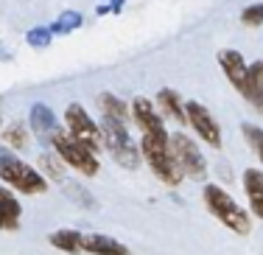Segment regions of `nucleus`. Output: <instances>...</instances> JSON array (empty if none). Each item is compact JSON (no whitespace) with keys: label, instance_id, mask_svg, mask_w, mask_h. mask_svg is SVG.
<instances>
[{"label":"nucleus","instance_id":"423d86ee","mask_svg":"<svg viewBox=\"0 0 263 255\" xmlns=\"http://www.w3.org/2000/svg\"><path fill=\"white\" fill-rule=\"evenodd\" d=\"M171 152L187 179H196V183L208 179V160H204V154L199 152V146L187 135H182V132L171 135Z\"/></svg>","mask_w":263,"mask_h":255},{"label":"nucleus","instance_id":"20e7f679","mask_svg":"<svg viewBox=\"0 0 263 255\" xmlns=\"http://www.w3.org/2000/svg\"><path fill=\"white\" fill-rule=\"evenodd\" d=\"M140 157H143V163H148V169L154 171V177H157L162 185H168V188H177L185 179L182 169H179L177 160H174L171 138L168 140H152V138H143L140 135Z\"/></svg>","mask_w":263,"mask_h":255},{"label":"nucleus","instance_id":"4468645a","mask_svg":"<svg viewBox=\"0 0 263 255\" xmlns=\"http://www.w3.org/2000/svg\"><path fill=\"white\" fill-rule=\"evenodd\" d=\"M28 126H31V132H34L40 140H51V135H53V129H56L53 110L48 107V104L36 101L34 107H31V113H28Z\"/></svg>","mask_w":263,"mask_h":255},{"label":"nucleus","instance_id":"7ed1b4c3","mask_svg":"<svg viewBox=\"0 0 263 255\" xmlns=\"http://www.w3.org/2000/svg\"><path fill=\"white\" fill-rule=\"evenodd\" d=\"M48 143H51L53 152L59 154L62 160H65L67 169L84 174V177H96V174L101 171V163H98L96 152H92V149L87 146L84 140H79V138H73L70 132H65V129L56 126Z\"/></svg>","mask_w":263,"mask_h":255},{"label":"nucleus","instance_id":"a878e982","mask_svg":"<svg viewBox=\"0 0 263 255\" xmlns=\"http://www.w3.org/2000/svg\"><path fill=\"white\" fill-rule=\"evenodd\" d=\"M0 123H3V115H0Z\"/></svg>","mask_w":263,"mask_h":255},{"label":"nucleus","instance_id":"b1692460","mask_svg":"<svg viewBox=\"0 0 263 255\" xmlns=\"http://www.w3.org/2000/svg\"><path fill=\"white\" fill-rule=\"evenodd\" d=\"M241 23H243V26H249V28L263 26V3L247 6V9H243V14H241Z\"/></svg>","mask_w":263,"mask_h":255},{"label":"nucleus","instance_id":"4be33fe9","mask_svg":"<svg viewBox=\"0 0 263 255\" xmlns=\"http://www.w3.org/2000/svg\"><path fill=\"white\" fill-rule=\"evenodd\" d=\"M51 40H53L51 26H36V28H28V34H26V42H28L31 48H36V51L48 48V45H51Z\"/></svg>","mask_w":263,"mask_h":255},{"label":"nucleus","instance_id":"f8f14e48","mask_svg":"<svg viewBox=\"0 0 263 255\" xmlns=\"http://www.w3.org/2000/svg\"><path fill=\"white\" fill-rule=\"evenodd\" d=\"M20 222H23L20 199L11 194L9 188H0V233H14V230H20Z\"/></svg>","mask_w":263,"mask_h":255},{"label":"nucleus","instance_id":"a211bd4d","mask_svg":"<svg viewBox=\"0 0 263 255\" xmlns=\"http://www.w3.org/2000/svg\"><path fill=\"white\" fill-rule=\"evenodd\" d=\"M98 104H101V113L104 115L118 118V121L129 123V107L118 96H112V93H101V96H98Z\"/></svg>","mask_w":263,"mask_h":255},{"label":"nucleus","instance_id":"6ab92c4d","mask_svg":"<svg viewBox=\"0 0 263 255\" xmlns=\"http://www.w3.org/2000/svg\"><path fill=\"white\" fill-rule=\"evenodd\" d=\"M3 143H6L9 149L23 152V149L28 146V129H26V123H20V121L9 123V126L3 129Z\"/></svg>","mask_w":263,"mask_h":255},{"label":"nucleus","instance_id":"5701e85b","mask_svg":"<svg viewBox=\"0 0 263 255\" xmlns=\"http://www.w3.org/2000/svg\"><path fill=\"white\" fill-rule=\"evenodd\" d=\"M241 132H243V138H247L249 149H252V152L258 154V160L263 163V129H260V126H255V123H243Z\"/></svg>","mask_w":263,"mask_h":255},{"label":"nucleus","instance_id":"39448f33","mask_svg":"<svg viewBox=\"0 0 263 255\" xmlns=\"http://www.w3.org/2000/svg\"><path fill=\"white\" fill-rule=\"evenodd\" d=\"M101 138H104V149L109 152V157L118 166H123V169H137L140 166V146L132 143V135L123 121L104 115L101 118Z\"/></svg>","mask_w":263,"mask_h":255},{"label":"nucleus","instance_id":"f3484780","mask_svg":"<svg viewBox=\"0 0 263 255\" xmlns=\"http://www.w3.org/2000/svg\"><path fill=\"white\" fill-rule=\"evenodd\" d=\"M36 163H40V171L45 174L48 179H56V183L65 179V160H62L56 152H42Z\"/></svg>","mask_w":263,"mask_h":255},{"label":"nucleus","instance_id":"aec40b11","mask_svg":"<svg viewBox=\"0 0 263 255\" xmlns=\"http://www.w3.org/2000/svg\"><path fill=\"white\" fill-rule=\"evenodd\" d=\"M249 84H252V107L263 110V62L249 65Z\"/></svg>","mask_w":263,"mask_h":255},{"label":"nucleus","instance_id":"0eeeda50","mask_svg":"<svg viewBox=\"0 0 263 255\" xmlns=\"http://www.w3.org/2000/svg\"><path fill=\"white\" fill-rule=\"evenodd\" d=\"M65 126L67 132L73 135V138L84 140L87 146L92 149V152H98V149H104V138H101V123H96L90 118L81 104H70V107L65 110Z\"/></svg>","mask_w":263,"mask_h":255},{"label":"nucleus","instance_id":"f03ea898","mask_svg":"<svg viewBox=\"0 0 263 255\" xmlns=\"http://www.w3.org/2000/svg\"><path fill=\"white\" fill-rule=\"evenodd\" d=\"M0 179L9 185L11 191H20L26 196H36L48 191V177L40 169L28 166L20 160L9 146H0Z\"/></svg>","mask_w":263,"mask_h":255},{"label":"nucleus","instance_id":"2eb2a0df","mask_svg":"<svg viewBox=\"0 0 263 255\" xmlns=\"http://www.w3.org/2000/svg\"><path fill=\"white\" fill-rule=\"evenodd\" d=\"M157 104H160L162 113H165L168 118H174L177 123H187L185 104H182V98H179L177 90H171V87H162V90L157 93Z\"/></svg>","mask_w":263,"mask_h":255},{"label":"nucleus","instance_id":"f257e3e1","mask_svg":"<svg viewBox=\"0 0 263 255\" xmlns=\"http://www.w3.org/2000/svg\"><path fill=\"white\" fill-rule=\"evenodd\" d=\"M202 202L208 208V213L213 219H218L227 230H233L235 235H249L252 233V219H249L247 208L233 199L230 191H224L221 185H204L202 191Z\"/></svg>","mask_w":263,"mask_h":255},{"label":"nucleus","instance_id":"393cba45","mask_svg":"<svg viewBox=\"0 0 263 255\" xmlns=\"http://www.w3.org/2000/svg\"><path fill=\"white\" fill-rule=\"evenodd\" d=\"M65 191H67V194H70L73 199H76V202L84 205V208H96V199H92L90 194H87V191L81 188L79 183H65Z\"/></svg>","mask_w":263,"mask_h":255},{"label":"nucleus","instance_id":"9d476101","mask_svg":"<svg viewBox=\"0 0 263 255\" xmlns=\"http://www.w3.org/2000/svg\"><path fill=\"white\" fill-rule=\"evenodd\" d=\"M218 65H221L227 82L238 90V96H243L252 104V84H249V62H243V57L233 48H224L218 51Z\"/></svg>","mask_w":263,"mask_h":255},{"label":"nucleus","instance_id":"dca6fc26","mask_svg":"<svg viewBox=\"0 0 263 255\" xmlns=\"http://www.w3.org/2000/svg\"><path fill=\"white\" fill-rule=\"evenodd\" d=\"M79 230H53L51 233V247H56L59 252L67 255H81V244H79Z\"/></svg>","mask_w":263,"mask_h":255},{"label":"nucleus","instance_id":"9b49d317","mask_svg":"<svg viewBox=\"0 0 263 255\" xmlns=\"http://www.w3.org/2000/svg\"><path fill=\"white\" fill-rule=\"evenodd\" d=\"M79 244H81V252L87 255H132L126 244H121L118 239H109L104 233H81Z\"/></svg>","mask_w":263,"mask_h":255},{"label":"nucleus","instance_id":"1a4fd4ad","mask_svg":"<svg viewBox=\"0 0 263 255\" xmlns=\"http://www.w3.org/2000/svg\"><path fill=\"white\" fill-rule=\"evenodd\" d=\"M132 118H135V123H137L143 138H152V140H168L171 138L160 113L154 110V101H148L146 96H137L135 101H132Z\"/></svg>","mask_w":263,"mask_h":255},{"label":"nucleus","instance_id":"6e6552de","mask_svg":"<svg viewBox=\"0 0 263 255\" xmlns=\"http://www.w3.org/2000/svg\"><path fill=\"white\" fill-rule=\"evenodd\" d=\"M185 115H187V123H191V129L196 132L199 140H204L210 149H221V126H218V121L213 118V113L204 104L187 101Z\"/></svg>","mask_w":263,"mask_h":255},{"label":"nucleus","instance_id":"ddd939ff","mask_svg":"<svg viewBox=\"0 0 263 255\" xmlns=\"http://www.w3.org/2000/svg\"><path fill=\"white\" fill-rule=\"evenodd\" d=\"M243 194L252 216L263 222V169H243Z\"/></svg>","mask_w":263,"mask_h":255},{"label":"nucleus","instance_id":"412c9836","mask_svg":"<svg viewBox=\"0 0 263 255\" xmlns=\"http://www.w3.org/2000/svg\"><path fill=\"white\" fill-rule=\"evenodd\" d=\"M81 26V14L79 11H62L59 17H56V23L51 26L53 34H70V31H76Z\"/></svg>","mask_w":263,"mask_h":255}]
</instances>
